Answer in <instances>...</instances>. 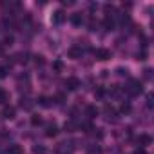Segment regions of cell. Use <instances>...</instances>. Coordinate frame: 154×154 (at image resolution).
Returning a JSON list of instances; mask_svg holds the SVG:
<instances>
[{
	"label": "cell",
	"mask_w": 154,
	"mask_h": 154,
	"mask_svg": "<svg viewBox=\"0 0 154 154\" xmlns=\"http://www.w3.org/2000/svg\"><path fill=\"white\" fill-rule=\"evenodd\" d=\"M125 91H127L131 96H138V94L141 93V84H140V80H131L129 85L125 87Z\"/></svg>",
	"instance_id": "cell-1"
},
{
	"label": "cell",
	"mask_w": 154,
	"mask_h": 154,
	"mask_svg": "<svg viewBox=\"0 0 154 154\" xmlns=\"http://www.w3.org/2000/svg\"><path fill=\"white\" fill-rule=\"evenodd\" d=\"M15 114H17V111H15V107H11V105H4L2 112H0V116H2L4 120H13Z\"/></svg>",
	"instance_id": "cell-2"
},
{
	"label": "cell",
	"mask_w": 154,
	"mask_h": 154,
	"mask_svg": "<svg viewBox=\"0 0 154 154\" xmlns=\"http://www.w3.org/2000/svg\"><path fill=\"white\" fill-rule=\"evenodd\" d=\"M94 54H96V60H100V62H105V60L111 58V51L109 49H96Z\"/></svg>",
	"instance_id": "cell-3"
},
{
	"label": "cell",
	"mask_w": 154,
	"mask_h": 154,
	"mask_svg": "<svg viewBox=\"0 0 154 154\" xmlns=\"http://www.w3.org/2000/svg\"><path fill=\"white\" fill-rule=\"evenodd\" d=\"M150 143H152V138H150L149 134H140V136H138V145H140L141 149L149 147Z\"/></svg>",
	"instance_id": "cell-4"
},
{
	"label": "cell",
	"mask_w": 154,
	"mask_h": 154,
	"mask_svg": "<svg viewBox=\"0 0 154 154\" xmlns=\"http://www.w3.org/2000/svg\"><path fill=\"white\" fill-rule=\"evenodd\" d=\"M65 87L69 89V91H76L80 87V80L78 78H67L65 80Z\"/></svg>",
	"instance_id": "cell-5"
},
{
	"label": "cell",
	"mask_w": 154,
	"mask_h": 154,
	"mask_svg": "<svg viewBox=\"0 0 154 154\" xmlns=\"http://www.w3.org/2000/svg\"><path fill=\"white\" fill-rule=\"evenodd\" d=\"M63 20H65V13H63L62 9H58V11H54V13H53V24H56V26H58V24H62Z\"/></svg>",
	"instance_id": "cell-6"
},
{
	"label": "cell",
	"mask_w": 154,
	"mask_h": 154,
	"mask_svg": "<svg viewBox=\"0 0 154 154\" xmlns=\"http://www.w3.org/2000/svg\"><path fill=\"white\" fill-rule=\"evenodd\" d=\"M69 20H71L72 26H82V24H84V17H82L80 13H72V15L69 17Z\"/></svg>",
	"instance_id": "cell-7"
},
{
	"label": "cell",
	"mask_w": 154,
	"mask_h": 154,
	"mask_svg": "<svg viewBox=\"0 0 154 154\" xmlns=\"http://www.w3.org/2000/svg\"><path fill=\"white\" fill-rule=\"evenodd\" d=\"M103 27H105V31H114V27H116L114 18H112V17H105V20H103Z\"/></svg>",
	"instance_id": "cell-8"
},
{
	"label": "cell",
	"mask_w": 154,
	"mask_h": 154,
	"mask_svg": "<svg viewBox=\"0 0 154 154\" xmlns=\"http://www.w3.org/2000/svg\"><path fill=\"white\" fill-rule=\"evenodd\" d=\"M33 105H35V103H33L29 98H20V109H24V111H31Z\"/></svg>",
	"instance_id": "cell-9"
},
{
	"label": "cell",
	"mask_w": 154,
	"mask_h": 154,
	"mask_svg": "<svg viewBox=\"0 0 154 154\" xmlns=\"http://www.w3.org/2000/svg\"><path fill=\"white\" fill-rule=\"evenodd\" d=\"M56 132H58V127H56L54 123H49V125L45 127V136H47V138H53V136H56Z\"/></svg>",
	"instance_id": "cell-10"
},
{
	"label": "cell",
	"mask_w": 154,
	"mask_h": 154,
	"mask_svg": "<svg viewBox=\"0 0 154 154\" xmlns=\"http://www.w3.org/2000/svg\"><path fill=\"white\" fill-rule=\"evenodd\" d=\"M67 56H69V58H82V49H78V47H71V49L67 51Z\"/></svg>",
	"instance_id": "cell-11"
},
{
	"label": "cell",
	"mask_w": 154,
	"mask_h": 154,
	"mask_svg": "<svg viewBox=\"0 0 154 154\" xmlns=\"http://www.w3.org/2000/svg\"><path fill=\"white\" fill-rule=\"evenodd\" d=\"M85 112H87V116H89V118H96V116L100 114V111H98V107H96V105H89Z\"/></svg>",
	"instance_id": "cell-12"
},
{
	"label": "cell",
	"mask_w": 154,
	"mask_h": 154,
	"mask_svg": "<svg viewBox=\"0 0 154 154\" xmlns=\"http://www.w3.org/2000/svg\"><path fill=\"white\" fill-rule=\"evenodd\" d=\"M6 154H24V149H22L20 145H11Z\"/></svg>",
	"instance_id": "cell-13"
},
{
	"label": "cell",
	"mask_w": 154,
	"mask_h": 154,
	"mask_svg": "<svg viewBox=\"0 0 154 154\" xmlns=\"http://www.w3.org/2000/svg\"><path fill=\"white\" fill-rule=\"evenodd\" d=\"M8 102H9V93L0 87V103H8Z\"/></svg>",
	"instance_id": "cell-14"
},
{
	"label": "cell",
	"mask_w": 154,
	"mask_h": 154,
	"mask_svg": "<svg viewBox=\"0 0 154 154\" xmlns=\"http://www.w3.org/2000/svg\"><path fill=\"white\" fill-rule=\"evenodd\" d=\"M27 60H29V54L27 53H18L17 54V62L18 63H27Z\"/></svg>",
	"instance_id": "cell-15"
},
{
	"label": "cell",
	"mask_w": 154,
	"mask_h": 154,
	"mask_svg": "<svg viewBox=\"0 0 154 154\" xmlns=\"http://www.w3.org/2000/svg\"><path fill=\"white\" fill-rule=\"evenodd\" d=\"M33 154H47V149L44 145H35L33 147Z\"/></svg>",
	"instance_id": "cell-16"
},
{
	"label": "cell",
	"mask_w": 154,
	"mask_h": 154,
	"mask_svg": "<svg viewBox=\"0 0 154 154\" xmlns=\"http://www.w3.org/2000/svg\"><path fill=\"white\" fill-rule=\"evenodd\" d=\"M87 154H102V147L100 145H91L87 149Z\"/></svg>",
	"instance_id": "cell-17"
},
{
	"label": "cell",
	"mask_w": 154,
	"mask_h": 154,
	"mask_svg": "<svg viewBox=\"0 0 154 154\" xmlns=\"http://www.w3.org/2000/svg\"><path fill=\"white\" fill-rule=\"evenodd\" d=\"M40 123H42V116H40V114H33V116H31V125L36 127V125H40Z\"/></svg>",
	"instance_id": "cell-18"
},
{
	"label": "cell",
	"mask_w": 154,
	"mask_h": 154,
	"mask_svg": "<svg viewBox=\"0 0 154 154\" xmlns=\"http://www.w3.org/2000/svg\"><path fill=\"white\" fill-rule=\"evenodd\" d=\"M103 9H105V15H107V17H114V13H116L114 6H109V4H107V6H105Z\"/></svg>",
	"instance_id": "cell-19"
},
{
	"label": "cell",
	"mask_w": 154,
	"mask_h": 154,
	"mask_svg": "<svg viewBox=\"0 0 154 154\" xmlns=\"http://www.w3.org/2000/svg\"><path fill=\"white\" fill-rule=\"evenodd\" d=\"M2 45H4V47H9V45H13V36H11V35L4 36V40H2Z\"/></svg>",
	"instance_id": "cell-20"
},
{
	"label": "cell",
	"mask_w": 154,
	"mask_h": 154,
	"mask_svg": "<svg viewBox=\"0 0 154 154\" xmlns=\"http://www.w3.org/2000/svg\"><path fill=\"white\" fill-rule=\"evenodd\" d=\"M8 72H9V67L0 65V80H2V78H6V76H8Z\"/></svg>",
	"instance_id": "cell-21"
},
{
	"label": "cell",
	"mask_w": 154,
	"mask_h": 154,
	"mask_svg": "<svg viewBox=\"0 0 154 154\" xmlns=\"http://www.w3.org/2000/svg\"><path fill=\"white\" fill-rule=\"evenodd\" d=\"M54 69H56L58 72H62V71H63V63H62L60 60H56V62H54Z\"/></svg>",
	"instance_id": "cell-22"
},
{
	"label": "cell",
	"mask_w": 154,
	"mask_h": 154,
	"mask_svg": "<svg viewBox=\"0 0 154 154\" xmlns=\"http://www.w3.org/2000/svg\"><path fill=\"white\" fill-rule=\"evenodd\" d=\"M40 105H42V107H49V98L40 96Z\"/></svg>",
	"instance_id": "cell-23"
},
{
	"label": "cell",
	"mask_w": 154,
	"mask_h": 154,
	"mask_svg": "<svg viewBox=\"0 0 154 154\" xmlns=\"http://www.w3.org/2000/svg\"><path fill=\"white\" fill-rule=\"evenodd\" d=\"M35 63H36V65H44V63H45L44 56H35Z\"/></svg>",
	"instance_id": "cell-24"
},
{
	"label": "cell",
	"mask_w": 154,
	"mask_h": 154,
	"mask_svg": "<svg viewBox=\"0 0 154 154\" xmlns=\"http://www.w3.org/2000/svg\"><path fill=\"white\" fill-rule=\"evenodd\" d=\"M122 112H131V105L129 103H123L122 105Z\"/></svg>",
	"instance_id": "cell-25"
},
{
	"label": "cell",
	"mask_w": 154,
	"mask_h": 154,
	"mask_svg": "<svg viewBox=\"0 0 154 154\" xmlns=\"http://www.w3.org/2000/svg\"><path fill=\"white\" fill-rule=\"evenodd\" d=\"M72 129H74V123H65V131H69V132H72Z\"/></svg>",
	"instance_id": "cell-26"
},
{
	"label": "cell",
	"mask_w": 154,
	"mask_h": 154,
	"mask_svg": "<svg viewBox=\"0 0 154 154\" xmlns=\"http://www.w3.org/2000/svg\"><path fill=\"white\" fill-rule=\"evenodd\" d=\"M147 107H149V109L152 107V94H149V96H147Z\"/></svg>",
	"instance_id": "cell-27"
},
{
	"label": "cell",
	"mask_w": 154,
	"mask_h": 154,
	"mask_svg": "<svg viewBox=\"0 0 154 154\" xmlns=\"http://www.w3.org/2000/svg\"><path fill=\"white\" fill-rule=\"evenodd\" d=\"M150 72H152L150 69H145V78H147V80H150V76H152Z\"/></svg>",
	"instance_id": "cell-28"
},
{
	"label": "cell",
	"mask_w": 154,
	"mask_h": 154,
	"mask_svg": "<svg viewBox=\"0 0 154 154\" xmlns=\"http://www.w3.org/2000/svg\"><path fill=\"white\" fill-rule=\"evenodd\" d=\"M118 74H120V76H123V74H127V69H125V71H123V69H122V67H120V69H118Z\"/></svg>",
	"instance_id": "cell-29"
},
{
	"label": "cell",
	"mask_w": 154,
	"mask_h": 154,
	"mask_svg": "<svg viewBox=\"0 0 154 154\" xmlns=\"http://www.w3.org/2000/svg\"><path fill=\"white\" fill-rule=\"evenodd\" d=\"M134 154H145V150H143V149H136V152H134Z\"/></svg>",
	"instance_id": "cell-30"
}]
</instances>
